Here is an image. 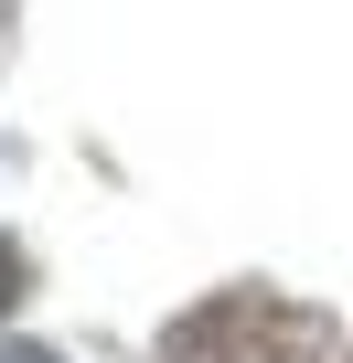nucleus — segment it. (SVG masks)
Instances as JSON below:
<instances>
[{
  "mask_svg": "<svg viewBox=\"0 0 353 363\" xmlns=\"http://www.w3.org/2000/svg\"><path fill=\"white\" fill-rule=\"evenodd\" d=\"M0 363H54V352H33V342H0Z\"/></svg>",
  "mask_w": 353,
  "mask_h": 363,
  "instance_id": "nucleus-3",
  "label": "nucleus"
},
{
  "mask_svg": "<svg viewBox=\"0 0 353 363\" xmlns=\"http://www.w3.org/2000/svg\"><path fill=\"white\" fill-rule=\"evenodd\" d=\"M321 352H332V331L310 310H289L278 289H214L150 342V363H321Z\"/></svg>",
  "mask_w": 353,
  "mask_h": 363,
  "instance_id": "nucleus-1",
  "label": "nucleus"
},
{
  "mask_svg": "<svg viewBox=\"0 0 353 363\" xmlns=\"http://www.w3.org/2000/svg\"><path fill=\"white\" fill-rule=\"evenodd\" d=\"M22 289H33V267H22V246H11V235H0V310H11Z\"/></svg>",
  "mask_w": 353,
  "mask_h": 363,
  "instance_id": "nucleus-2",
  "label": "nucleus"
}]
</instances>
